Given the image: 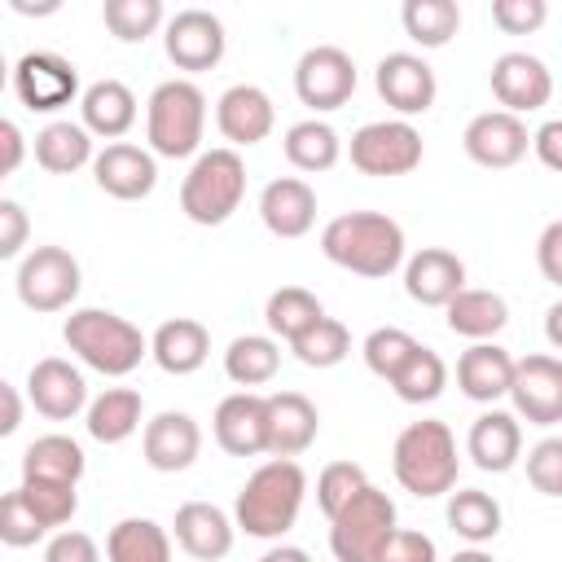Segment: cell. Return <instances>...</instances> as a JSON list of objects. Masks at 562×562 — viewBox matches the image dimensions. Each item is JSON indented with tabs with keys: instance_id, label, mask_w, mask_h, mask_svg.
<instances>
[{
	"instance_id": "1",
	"label": "cell",
	"mask_w": 562,
	"mask_h": 562,
	"mask_svg": "<svg viewBox=\"0 0 562 562\" xmlns=\"http://www.w3.org/2000/svg\"><path fill=\"white\" fill-rule=\"evenodd\" d=\"M303 496H307L303 465L294 457H272L241 483L233 522H237V531H246L255 540H281L299 522Z\"/></svg>"
},
{
	"instance_id": "2",
	"label": "cell",
	"mask_w": 562,
	"mask_h": 562,
	"mask_svg": "<svg viewBox=\"0 0 562 562\" xmlns=\"http://www.w3.org/2000/svg\"><path fill=\"white\" fill-rule=\"evenodd\" d=\"M321 255L356 277H391L404 268V228L382 211H347L321 228Z\"/></svg>"
},
{
	"instance_id": "3",
	"label": "cell",
	"mask_w": 562,
	"mask_h": 562,
	"mask_svg": "<svg viewBox=\"0 0 562 562\" xmlns=\"http://www.w3.org/2000/svg\"><path fill=\"white\" fill-rule=\"evenodd\" d=\"M391 470H395L400 487L413 492V496H422V501L452 492L457 487L461 457H457V435L448 430V422H439V417L408 422L395 435Z\"/></svg>"
},
{
	"instance_id": "4",
	"label": "cell",
	"mask_w": 562,
	"mask_h": 562,
	"mask_svg": "<svg viewBox=\"0 0 562 562\" xmlns=\"http://www.w3.org/2000/svg\"><path fill=\"white\" fill-rule=\"evenodd\" d=\"M61 338L88 369L105 378H127L149 356V338L127 316L105 307H75L61 325Z\"/></svg>"
},
{
	"instance_id": "5",
	"label": "cell",
	"mask_w": 562,
	"mask_h": 562,
	"mask_svg": "<svg viewBox=\"0 0 562 562\" xmlns=\"http://www.w3.org/2000/svg\"><path fill=\"white\" fill-rule=\"evenodd\" d=\"M206 97L193 79H162L145 101V140L158 158H189L202 145Z\"/></svg>"
},
{
	"instance_id": "6",
	"label": "cell",
	"mask_w": 562,
	"mask_h": 562,
	"mask_svg": "<svg viewBox=\"0 0 562 562\" xmlns=\"http://www.w3.org/2000/svg\"><path fill=\"white\" fill-rule=\"evenodd\" d=\"M241 198H246V162L228 145L202 149L189 176L180 180V211L202 228L224 224L241 206Z\"/></svg>"
},
{
	"instance_id": "7",
	"label": "cell",
	"mask_w": 562,
	"mask_h": 562,
	"mask_svg": "<svg viewBox=\"0 0 562 562\" xmlns=\"http://www.w3.org/2000/svg\"><path fill=\"white\" fill-rule=\"evenodd\" d=\"M395 531V501L369 483L329 518V553L338 562H378Z\"/></svg>"
},
{
	"instance_id": "8",
	"label": "cell",
	"mask_w": 562,
	"mask_h": 562,
	"mask_svg": "<svg viewBox=\"0 0 562 562\" xmlns=\"http://www.w3.org/2000/svg\"><path fill=\"white\" fill-rule=\"evenodd\" d=\"M18 299L31 312H61L79 299L83 272L79 259L66 246H35L31 255H22L18 263Z\"/></svg>"
},
{
	"instance_id": "9",
	"label": "cell",
	"mask_w": 562,
	"mask_h": 562,
	"mask_svg": "<svg viewBox=\"0 0 562 562\" xmlns=\"http://www.w3.org/2000/svg\"><path fill=\"white\" fill-rule=\"evenodd\" d=\"M426 145L408 119H378L351 132V167L360 176H408L422 162Z\"/></svg>"
},
{
	"instance_id": "10",
	"label": "cell",
	"mask_w": 562,
	"mask_h": 562,
	"mask_svg": "<svg viewBox=\"0 0 562 562\" xmlns=\"http://www.w3.org/2000/svg\"><path fill=\"white\" fill-rule=\"evenodd\" d=\"M13 97L31 110V114H53L66 110L79 92V70L75 61H66L61 53H22L13 61Z\"/></svg>"
},
{
	"instance_id": "11",
	"label": "cell",
	"mask_w": 562,
	"mask_h": 562,
	"mask_svg": "<svg viewBox=\"0 0 562 562\" xmlns=\"http://www.w3.org/2000/svg\"><path fill=\"white\" fill-rule=\"evenodd\" d=\"M294 92L307 110L325 114V110H338L351 101L356 92V61L347 48L338 44H316L299 57L294 66Z\"/></svg>"
},
{
	"instance_id": "12",
	"label": "cell",
	"mask_w": 562,
	"mask_h": 562,
	"mask_svg": "<svg viewBox=\"0 0 562 562\" xmlns=\"http://www.w3.org/2000/svg\"><path fill=\"white\" fill-rule=\"evenodd\" d=\"M162 48H167L171 66L198 75V70H215L224 61L228 35H224V22L211 9H180L162 26Z\"/></svg>"
},
{
	"instance_id": "13",
	"label": "cell",
	"mask_w": 562,
	"mask_h": 562,
	"mask_svg": "<svg viewBox=\"0 0 562 562\" xmlns=\"http://www.w3.org/2000/svg\"><path fill=\"white\" fill-rule=\"evenodd\" d=\"M514 413L527 426H558L562 422V356H522L514 364V386H509Z\"/></svg>"
},
{
	"instance_id": "14",
	"label": "cell",
	"mask_w": 562,
	"mask_h": 562,
	"mask_svg": "<svg viewBox=\"0 0 562 562\" xmlns=\"http://www.w3.org/2000/svg\"><path fill=\"white\" fill-rule=\"evenodd\" d=\"M373 83H378V97L400 114V119H413V114H426L435 105V70L426 57L417 53H386L373 70Z\"/></svg>"
},
{
	"instance_id": "15",
	"label": "cell",
	"mask_w": 562,
	"mask_h": 562,
	"mask_svg": "<svg viewBox=\"0 0 562 562\" xmlns=\"http://www.w3.org/2000/svg\"><path fill=\"white\" fill-rule=\"evenodd\" d=\"M492 97L501 101V110H509V114L522 119V114L549 105V97H553V75H549V66H544L536 53H522V48L501 53V57L492 61Z\"/></svg>"
},
{
	"instance_id": "16",
	"label": "cell",
	"mask_w": 562,
	"mask_h": 562,
	"mask_svg": "<svg viewBox=\"0 0 562 562\" xmlns=\"http://www.w3.org/2000/svg\"><path fill=\"white\" fill-rule=\"evenodd\" d=\"M461 145H465V154H470L479 167L501 171V167L522 162V154H527V145H531V132H527V123H522L518 114H509V110H483V114H474V119L465 123Z\"/></svg>"
},
{
	"instance_id": "17",
	"label": "cell",
	"mask_w": 562,
	"mask_h": 562,
	"mask_svg": "<svg viewBox=\"0 0 562 562\" xmlns=\"http://www.w3.org/2000/svg\"><path fill=\"white\" fill-rule=\"evenodd\" d=\"M26 395H31L35 413H44L48 422H70V417L88 413V404H92L83 373L70 360H61V356H44V360L31 364Z\"/></svg>"
},
{
	"instance_id": "18",
	"label": "cell",
	"mask_w": 562,
	"mask_h": 562,
	"mask_svg": "<svg viewBox=\"0 0 562 562\" xmlns=\"http://www.w3.org/2000/svg\"><path fill=\"white\" fill-rule=\"evenodd\" d=\"M215 443L228 457H259L268 452V395L259 391H233L215 404Z\"/></svg>"
},
{
	"instance_id": "19",
	"label": "cell",
	"mask_w": 562,
	"mask_h": 562,
	"mask_svg": "<svg viewBox=\"0 0 562 562\" xmlns=\"http://www.w3.org/2000/svg\"><path fill=\"white\" fill-rule=\"evenodd\" d=\"M140 452H145V465H149V470H158V474H180V470H189V465L198 461V452H202V430H198V422H193L189 413L167 408V413H158V417L145 422V430H140Z\"/></svg>"
},
{
	"instance_id": "20",
	"label": "cell",
	"mask_w": 562,
	"mask_h": 562,
	"mask_svg": "<svg viewBox=\"0 0 562 562\" xmlns=\"http://www.w3.org/2000/svg\"><path fill=\"white\" fill-rule=\"evenodd\" d=\"M272 123H277V110H272V97H268L259 83H233V88L215 101V127H220V136L228 140V149L268 140Z\"/></svg>"
},
{
	"instance_id": "21",
	"label": "cell",
	"mask_w": 562,
	"mask_h": 562,
	"mask_svg": "<svg viewBox=\"0 0 562 562\" xmlns=\"http://www.w3.org/2000/svg\"><path fill=\"white\" fill-rule=\"evenodd\" d=\"M92 176H97V189L119 198V202H140L154 193L158 184V162L149 149L140 145H127V140H114L97 154L92 162Z\"/></svg>"
},
{
	"instance_id": "22",
	"label": "cell",
	"mask_w": 562,
	"mask_h": 562,
	"mask_svg": "<svg viewBox=\"0 0 562 562\" xmlns=\"http://www.w3.org/2000/svg\"><path fill=\"white\" fill-rule=\"evenodd\" d=\"M404 290L422 307H448L465 290V263L443 246H422L404 259Z\"/></svg>"
},
{
	"instance_id": "23",
	"label": "cell",
	"mask_w": 562,
	"mask_h": 562,
	"mask_svg": "<svg viewBox=\"0 0 562 562\" xmlns=\"http://www.w3.org/2000/svg\"><path fill=\"white\" fill-rule=\"evenodd\" d=\"M259 220H263V228L272 237H285V241L312 233V224H316V189L307 180H299V176L268 180L263 193H259Z\"/></svg>"
},
{
	"instance_id": "24",
	"label": "cell",
	"mask_w": 562,
	"mask_h": 562,
	"mask_svg": "<svg viewBox=\"0 0 562 562\" xmlns=\"http://www.w3.org/2000/svg\"><path fill=\"white\" fill-rule=\"evenodd\" d=\"M171 531H176V544H180L189 558H198V562H220V558H228V549H233L237 522H233L220 505H211V501H184V505L176 509Z\"/></svg>"
},
{
	"instance_id": "25",
	"label": "cell",
	"mask_w": 562,
	"mask_h": 562,
	"mask_svg": "<svg viewBox=\"0 0 562 562\" xmlns=\"http://www.w3.org/2000/svg\"><path fill=\"white\" fill-rule=\"evenodd\" d=\"M514 356L501 342H470L457 356V386L474 404H496L514 386Z\"/></svg>"
},
{
	"instance_id": "26",
	"label": "cell",
	"mask_w": 562,
	"mask_h": 562,
	"mask_svg": "<svg viewBox=\"0 0 562 562\" xmlns=\"http://www.w3.org/2000/svg\"><path fill=\"white\" fill-rule=\"evenodd\" d=\"M465 452L487 474L514 470L518 457H522V422H518V413H505V408L479 413L474 426H470V435H465Z\"/></svg>"
},
{
	"instance_id": "27",
	"label": "cell",
	"mask_w": 562,
	"mask_h": 562,
	"mask_svg": "<svg viewBox=\"0 0 562 562\" xmlns=\"http://www.w3.org/2000/svg\"><path fill=\"white\" fill-rule=\"evenodd\" d=\"M321 413L303 391H272L268 395V452L299 457L316 443Z\"/></svg>"
},
{
	"instance_id": "28",
	"label": "cell",
	"mask_w": 562,
	"mask_h": 562,
	"mask_svg": "<svg viewBox=\"0 0 562 562\" xmlns=\"http://www.w3.org/2000/svg\"><path fill=\"white\" fill-rule=\"evenodd\" d=\"M149 356H154V364H158L162 373H171V378L198 373V369L206 364V356H211V329H206L202 321H193V316H171V321H162V325L154 329Z\"/></svg>"
},
{
	"instance_id": "29",
	"label": "cell",
	"mask_w": 562,
	"mask_h": 562,
	"mask_svg": "<svg viewBox=\"0 0 562 562\" xmlns=\"http://www.w3.org/2000/svg\"><path fill=\"white\" fill-rule=\"evenodd\" d=\"M79 123L92 136H101V140L114 145L136 123V92L123 79H97V83H88L83 97H79Z\"/></svg>"
},
{
	"instance_id": "30",
	"label": "cell",
	"mask_w": 562,
	"mask_h": 562,
	"mask_svg": "<svg viewBox=\"0 0 562 562\" xmlns=\"http://www.w3.org/2000/svg\"><path fill=\"white\" fill-rule=\"evenodd\" d=\"M443 316H448V329L452 334H461V338H470V342H492L505 325H509V303L496 294V290H461L448 307H443Z\"/></svg>"
},
{
	"instance_id": "31",
	"label": "cell",
	"mask_w": 562,
	"mask_h": 562,
	"mask_svg": "<svg viewBox=\"0 0 562 562\" xmlns=\"http://www.w3.org/2000/svg\"><path fill=\"white\" fill-rule=\"evenodd\" d=\"M140 413H145L140 391H132V386H105L88 404L83 426H88V435L97 443H123V439H132L140 430Z\"/></svg>"
},
{
	"instance_id": "32",
	"label": "cell",
	"mask_w": 562,
	"mask_h": 562,
	"mask_svg": "<svg viewBox=\"0 0 562 562\" xmlns=\"http://www.w3.org/2000/svg\"><path fill=\"white\" fill-rule=\"evenodd\" d=\"M35 162L53 176H70L88 162H97L92 154V132L83 123H70V119H53L48 127L35 132Z\"/></svg>"
},
{
	"instance_id": "33",
	"label": "cell",
	"mask_w": 562,
	"mask_h": 562,
	"mask_svg": "<svg viewBox=\"0 0 562 562\" xmlns=\"http://www.w3.org/2000/svg\"><path fill=\"white\" fill-rule=\"evenodd\" d=\"M88 457L70 435H40L22 452V479H48V483H75L83 479Z\"/></svg>"
},
{
	"instance_id": "34",
	"label": "cell",
	"mask_w": 562,
	"mask_h": 562,
	"mask_svg": "<svg viewBox=\"0 0 562 562\" xmlns=\"http://www.w3.org/2000/svg\"><path fill=\"white\" fill-rule=\"evenodd\" d=\"M501 518H505L501 501L483 487H461V492L448 496V527L474 549H483L487 540L501 536Z\"/></svg>"
},
{
	"instance_id": "35",
	"label": "cell",
	"mask_w": 562,
	"mask_h": 562,
	"mask_svg": "<svg viewBox=\"0 0 562 562\" xmlns=\"http://www.w3.org/2000/svg\"><path fill=\"white\" fill-rule=\"evenodd\" d=\"M105 562H171V536L154 518H119L105 536Z\"/></svg>"
},
{
	"instance_id": "36",
	"label": "cell",
	"mask_w": 562,
	"mask_h": 562,
	"mask_svg": "<svg viewBox=\"0 0 562 562\" xmlns=\"http://www.w3.org/2000/svg\"><path fill=\"white\" fill-rule=\"evenodd\" d=\"M277 369H281V347H277V338H268V334H241V338H233L228 351H224V373H228V382H237L241 391L272 382Z\"/></svg>"
},
{
	"instance_id": "37",
	"label": "cell",
	"mask_w": 562,
	"mask_h": 562,
	"mask_svg": "<svg viewBox=\"0 0 562 562\" xmlns=\"http://www.w3.org/2000/svg\"><path fill=\"white\" fill-rule=\"evenodd\" d=\"M281 149H285L290 167L312 171V176H316V171H329V167L342 158V140H338V132H334L325 119H303V123H294V127L285 132Z\"/></svg>"
},
{
	"instance_id": "38",
	"label": "cell",
	"mask_w": 562,
	"mask_h": 562,
	"mask_svg": "<svg viewBox=\"0 0 562 562\" xmlns=\"http://www.w3.org/2000/svg\"><path fill=\"white\" fill-rule=\"evenodd\" d=\"M321 316H325L321 299H316L312 290H303V285H281V290H272V294H268V307H263V321H268L272 338H285V342L303 338Z\"/></svg>"
},
{
	"instance_id": "39",
	"label": "cell",
	"mask_w": 562,
	"mask_h": 562,
	"mask_svg": "<svg viewBox=\"0 0 562 562\" xmlns=\"http://www.w3.org/2000/svg\"><path fill=\"white\" fill-rule=\"evenodd\" d=\"M404 35L422 48H443L461 31V9L457 0H404L400 9Z\"/></svg>"
},
{
	"instance_id": "40",
	"label": "cell",
	"mask_w": 562,
	"mask_h": 562,
	"mask_svg": "<svg viewBox=\"0 0 562 562\" xmlns=\"http://www.w3.org/2000/svg\"><path fill=\"white\" fill-rule=\"evenodd\" d=\"M443 386H448V364H443V356L435 347H422V342L404 360V369L391 378V391L404 404H430V400L443 395Z\"/></svg>"
},
{
	"instance_id": "41",
	"label": "cell",
	"mask_w": 562,
	"mask_h": 562,
	"mask_svg": "<svg viewBox=\"0 0 562 562\" xmlns=\"http://www.w3.org/2000/svg\"><path fill=\"white\" fill-rule=\"evenodd\" d=\"M101 18H105L110 35L123 40V44H145L167 22L162 0H105L101 4Z\"/></svg>"
},
{
	"instance_id": "42",
	"label": "cell",
	"mask_w": 562,
	"mask_h": 562,
	"mask_svg": "<svg viewBox=\"0 0 562 562\" xmlns=\"http://www.w3.org/2000/svg\"><path fill=\"white\" fill-rule=\"evenodd\" d=\"M290 351H294L299 364H307V369H334V364L347 360V351H351V334H347L342 321L321 316L303 338L290 342Z\"/></svg>"
},
{
	"instance_id": "43",
	"label": "cell",
	"mask_w": 562,
	"mask_h": 562,
	"mask_svg": "<svg viewBox=\"0 0 562 562\" xmlns=\"http://www.w3.org/2000/svg\"><path fill=\"white\" fill-rule=\"evenodd\" d=\"M413 351H417V338H413L408 329H400V325H382V329H373V334L364 338V347H360L369 373L382 378V382H391V378L404 369V360H408Z\"/></svg>"
},
{
	"instance_id": "44",
	"label": "cell",
	"mask_w": 562,
	"mask_h": 562,
	"mask_svg": "<svg viewBox=\"0 0 562 562\" xmlns=\"http://www.w3.org/2000/svg\"><path fill=\"white\" fill-rule=\"evenodd\" d=\"M22 487V496H26V505L40 514V522L53 531V527H66L70 518H75V509H79V492H75V483H48V479H22L18 483Z\"/></svg>"
},
{
	"instance_id": "45",
	"label": "cell",
	"mask_w": 562,
	"mask_h": 562,
	"mask_svg": "<svg viewBox=\"0 0 562 562\" xmlns=\"http://www.w3.org/2000/svg\"><path fill=\"white\" fill-rule=\"evenodd\" d=\"M360 487H369V479H364V470L356 461H329L321 470V479H316V505H321V514L334 518Z\"/></svg>"
},
{
	"instance_id": "46",
	"label": "cell",
	"mask_w": 562,
	"mask_h": 562,
	"mask_svg": "<svg viewBox=\"0 0 562 562\" xmlns=\"http://www.w3.org/2000/svg\"><path fill=\"white\" fill-rule=\"evenodd\" d=\"M44 531H48V527H44L40 514L26 505L22 487H13V492L0 496V540H4L9 549H26V544L44 540Z\"/></svg>"
},
{
	"instance_id": "47",
	"label": "cell",
	"mask_w": 562,
	"mask_h": 562,
	"mask_svg": "<svg viewBox=\"0 0 562 562\" xmlns=\"http://www.w3.org/2000/svg\"><path fill=\"white\" fill-rule=\"evenodd\" d=\"M527 483L540 496H562V435H544L527 452Z\"/></svg>"
},
{
	"instance_id": "48",
	"label": "cell",
	"mask_w": 562,
	"mask_h": 562,
	"mask_svg": "<svg viewBox=\"0 0 562 562\" xmlns=\"http://www.w3.org/2000/svg\"><path fill=\"white\" fill-rule=\"evenodd\" d=\"M544 18H549L544 0H492V22L505 35H531L544 26Z\"/></svg>"
},
{
	"instance_id": "49",
	"label": "cell",
	"mask_w": 562,
	"mask_h": 562,
	"mask_svg": "<svg viewBox=\"0 0 562 562\" xmlns=\"http://www.w3.org/2000/svg\"><path fill=\"white\" fill-rule=\"evenodd\" d=\"M378 562H439V549H435V540H430L426 531L400 527V531L386 540V549H382Z\"/></svg>"
},
{
	"instance_id": "50",
	"label": "cell",
	"mask_w": 562,
	"mask_h": 562,
	"mask_svg": "<svg viewBox=\"0 0 562 562\" xmlns=\"http://www.w3.org/2000/svg\"><path fill=\"white\" fill-rule=\"evenodd\" d=\"M44 562H101V549L88 531H57L48 544H44Z\"/></svg>"
},
{
	"instance_id": "51",
	"label": "cell",
	"mask_w": 562,
	"mask_h": 562,
	"mask_svg": "<svg viewBox=\"0 0 562 562\" xmlns=\"http://www.w3.org/2000/svg\"><path fill=\"white\" fill-rule=\"evenodd\" d=\"M26 233H31V220H26L22 202L4 198L0 202V259H18L26 246Z\"/></svg>"
},
{
	"instance_id": "52",
	"label": "cell",
	"mask_w": 562,
	"mask_h": 562,
	"mask_svg": "<svg viewBox=\"0 0 562 562\" xmlns=\"http://www.w3.org/2000/svg\"><path fill=\"white\" fill-rule=\"evenodd\" d=\"M536 263H540L544 281H553V285L562 290V220L544 224V233H540V241H536Z\"/></svg>"
},
{
	"instance_id": "53",
	"label": "cell",
	"mask_w": 562,
	"mask_h": 562,
	"mask_svg": "<svg viewBox=\"0 0 562 562\" xmlns=\"http://www.w3.org/2000/svg\"><path fill=\"white\" fill-rule=\"evenodd\" d=\"M531 149L549 171H562V119H549L531 132Z\"/></svg>"
},
{
	"instance_id": "54",
	"label": "cell",
	"mask_w": 562,
	"mask_h": 562,
	"mask_svg": "<svg viewBox=\"0 0 562 562\" xmlns=\"http://www.w3.org/2000/svg\"><path fill=\"white\" fill-rule=\"evenodd\" d=\"M0 140H4V176H13L18 167H22V154H26V145H22V132H18V123L13 119H4L0 123Z\"/></svg>"
},
{
	"instance_id": "55",
	"label": "cell",
	"mask_w": 562,
	"mask_h": 562,
	"mask_svg": "<svg viewBox=\"0 0 562 562\" xmlns=\"http://www.w3.org/2000/svg\"><path fill=\"white\" fill-rule=\"evenodd\" d=\"M0 400H4V422H0V435H13L22 426V400H18V386L0 382Z\"/></svg>"
},
{
	"instance_id": "56",
	"label": "cell",
	"mask_w": 562,
	"mask_h": 562,
	"mask_svg": "<svg viewBox=\"0 0 562 562\" xmlns=\"http://www.w3.org/2000/svg\"><path fill=\"white\" fill-rule=\"evenodd\" d=\"M544 338H549V347H553V351H562V299L544 312Z\"/></svg>"
},
{
	"instance_id": "57",
	"label": "cell",
	"mask_w": 562,
	"mask_h": 562,
	"mask_svg": "<svg viewBox=\"0 0 562 562\" xmlns=\"http://www.w3.org/2000/svg\"><path fill=\"white\" fill-rule=\"evenodd\" d=\"M259 562H312V558H307V549H299V544H277V549H268Z\"/></svg>"
},
{
	"instance_id": "58",
	"label": "cell",
	"mask_w": 562,
	"mask_h": 562,
	"mask_svg": "<svg viewBox=\"0 0 562 562\" xmlns=\"http://www.w3.org/2000/svg\"><path fill=\"white\" fill-rule=\"evenodd\" d=\"M13 13H57V0L53 4H26V0H9Z\"/></svg>"
},
{
	"instance_id": "59",
	"label": "cell",
	"mask_w": 562,
	"mask_h": 562,
	"mask_svg": "<svg viewBox=\"0 0 562 562\" xmlns=\"http://www.w3.org/2000/svg\"><path fill=\"white\" fill-rule=\"evenodd\" d=\"M448 562H496V558H492V553H483V549H474V544H470V549H461V553H452V558H448Z\"/></svg>"
}]
</instances>
